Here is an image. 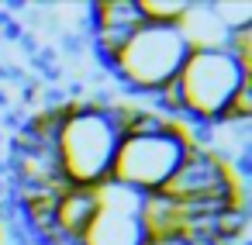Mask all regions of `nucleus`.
I'll return each mask as SVG.
<instances>
[{
    "instance_id": "ddd939ff",
    "label": "nucleus",
    "mask_w": 252,
    "mask_h": 245,
    "mask_svg": "<svg viewBox=\"0 0 252 245\" xmlns=\"http://www.w3.org/2000/svg\"><path fill=\"white\" fill-rule=\"evenodd\" d=\"M145 245H190L187 235H149Z\"/></svg>"
},
{
    "instance_id": "39448f33",
    "label": "nucleus",
    "mask_w": 252,
    "mask_h": 245,
    "mask_svg": "<svg viewBox=\"0 0 252 245\" xmlns=\"http://www.w3.org/2000/svg\"><path fill=\"white\" fill-rule=\"evenodd\" d=\"M162 193L176 204H190V200H204V197H228V193H242V186L235 183L231 169L207 149L190 145L183 162L176 166V173L169 176V183L162 186Z\"/></svg>"
},
{
    "instance_id": "7ed1b4c3",
    "label": "nucleus",
    "mask_w": 252,
    "mask_h": 245,
    "mask_svg": "<svg viewBox=\"0 0 252 245\" xmlns=\"http://www.w3.org/2000/svg\"><path fill=\"white\" fill-rule=\"evenodd\" d=\"M187 56H190V45H187V38L180 35L176 25L145 21L121 45V52L111 59V73L125 87V93L152 97L176 80Z\"/></svg>"
},
{
    "instance_id": "f8f14e48",
    "label": "nucleus",
    "mask_w": 252,
    "mask_h": 245,
    "mask_svg": "<svg viewBox=\"0 0 252 245\" xmlns=\"http://www.w3.org/2000/svg\"><path fill=\"white\" fill-rule=\"evenodd\" d=\"M214 18L228 28V31H238V28H252V4L249 0H228V4H221V0H214L211 4Z\"/></svg>"
},
{
    "instance_id": "9d476101",
    "label": "nucleus",
    "mask_w": 252,
    "mask_h": 245,
    "mask_svg": "<svg viewBox=\"0 0 252 245\" xmlns=\"http://www.w3.org/2000/svg\"><path fill=\"white\" fill-rule=\"evenodd\" d=\"M94 193H97V204L104 207V211H118V214H142V204H145V193L142 190H135V186H125V183H118V180H104L100 186H94Z\"/></svg>"
},
{
    "instance_id": "20e7f679",
    "label": "nucleus",
    "mask_w": 252,
    "mask_h": 245,
    "mask_svg": "<svg viewBox=\"0 0 252 245\" xmlns=\"http://www.w3.org/2000/svg\"><path fill=\"white\" fill-rule=\"evenodd\" d=\"M190 142L183 135V128L169 124L156 135H125L111 166V180L135 186L142 193H156L169 183V176L176 173V166L183 162Z\"/></svg>"
},
{
    "instance_id": "0eeeda50",
    "label": "nucleus",
    "mask_w": 252,
    "mask_h": 245,
    "mask_svg": "<svg viewBox=\"0 0 252 245\" xmlns=\"http://www.w3.org/2000/svg\"><path fill=\"white\" fill-rule=\"evenodd\" d=\"M100 204H97V193L90 186H66L59 197H56V228L66 242H76L87 224L97 217Z\"/></svg>"
},
{
    "instance_id": "9b49d317",
    "label": "nucleus",
    "mask_w": 252,
    "mask_h": 245,
    "mask_svg": "<svg viewBox=\"0 0 252 245\" xmlns=\"http://www.w3.org/2000/svg\"><path fill=\"white\" fill-rule=\"evenodd\" d=\"M190 0H138L142 7V18L152 21V25H176L183 18Z\"/></svg>"
},
{
    "instance_id": "1a4fd4ad",
    "label": "nucleus",
    "mask_w": 252,
    "mask_h": 245,
    "mask_svg": "<svg viewBox=\"0 0 252 245\" xmlns=\"http://www.w3.org/2000/svg\"><path fill=\"white\" fill-rule=\"evenodd\" d=\"M138 217H142L145 235H180V224H183L180 204L169 200L162 190L145 193V204H142V214Z\"/></svg>"
},
{
    "instance_id": "6e6552de",
    "label": "nucleus",
    "mask_w": 252,
    "mask_h": 245,
    "mask_svg": "<svg viewBox=\"0 0 252 245\" xmlns=\"http://www.w3.org/2000/svg\"><path fill=\"white\" fill-rule=\"evenodd\" d=\"M176 28L190 49H228V38H231V31L214 18L211 4H187Z\"/></svg>"
},
{
    "instance_id": "f03ea898",
    "label": "nucleus",
    "mask_w": 252,
    "mask_h": 245,
    "mask_svg": "<svg viewBox=\"0 0 252 245\" xmlns=\"http://www.w3.org/2000/svg\"><path fill=\"white\" fill-rule=\"evenodd\" d=\"M245 83H252V69L242 66L228 49H190L183 69L173 80L183 104V118L176 121V128L224 121L231 100Z\"/></svg>"
},
{
    "instance_id": "f257e3e1",
    "label": "nucleus",
    "mask_w": 252,
    "mask_h": 245,
    "mask_svg": "<svg viewBox=\"0 0 252 245\" xmlns=\"http://www.w3.org/2000/svg\"><path fill=\"white\" fill-rule=\"evenodd\" d=\"M125 138L121 128V104H94L76 100L59 124L56 135V159L63 180L69 186H100L111 176L118 145Z\"/></svg>"
},
{
    "instance_id": "423d86ee",
    "label": "nucleus",
    "mask_w": 252,
    "mask_h": 245,
    "mask_svg": "<svg viewBox=\"0 0 252 245\" xmlns=\"http://www.w3.org/2000/svg\"><path fill=\"white\" fill-rule=\"evenodd\" d=\"M142 217L118 214V211H97V217L87 224V231L76 238V245H145Z\"/></svg>"
}]
</instances>
